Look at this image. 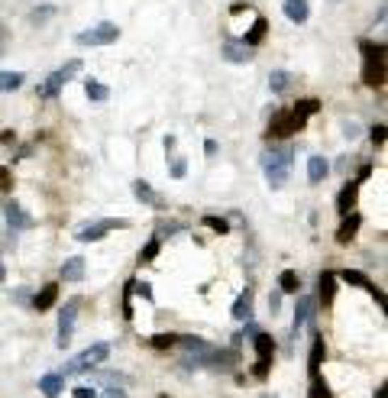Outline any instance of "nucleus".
<instances>
[{
    "label": "nucleus",
    "mask_w": 388,
    "mask_h": 398,
    "mask_svg": "<svg viewBox=\"0 0 388 398\" xmlns=\"http://www.w3.org/2000/svg\"><path fill=\"white\" fill-rule=\"evenodd\" d=\"M320 110V100L307 98V100H298V104H291V107L278 110V114L269 120V130L266 136L269 139H285V136H295V133L305 130V123L311 114H317Z\"/></svg>",
    "instance_id": "obj_1"
},
{
    "label": "nucleus",
    "mask_w": 388,
    "mask_h": 398,
    "mask_svg": "<svg viewBox=\"0 0 388 398\" xmlns=\"http://www.w3.org/2000/svg\"><path fill=\"white\" fill-rule=\"evenodd\" d=\"M359 52H363V81L369 88L385 85V46L372 42V39H363L359 42Z\"/></svg>",
    "instance_id": "obj_2"
},
{
    "label": "nucleus",
    "mask_w": 388,
    "mask_h": 398,
    "mask_svg": "<svg viewBox=\"0 0 388 398\" xmlns=\"http://www.w3.org/2000/svg\"><path fill=\"white\" fill-rule=\"evenodd\" d=\"M262 172H266L269 185L272 188H282L291 175V149L288 146H278V149H269L262 156Z\"/></svg>",
    "instance_id": "obj_3"
},
{
    "label": "nucleus",
    "mask_w": 388,
    "mask_h": 398,
    "mask_svg": "<svg viewBox=\"0 0 388 398\" xmlns=\"http://www.w3.org/2000/svg\"><path fill=\"white\" fill-rule=\"evenodd\" d=\"M110 356V346L107 344H91L88 350H81L75 356V360H69V366L61 369L59 375H78V373H91L94 366H100V363Z\"/></svg>",
    "instance_id": "obj_4"
},
{
    "label": "nucleus",
    "mask_w": 388,
    "mask_h": 398,
    "mask_svg": "<svg viewBox=\"0 0 388 398\" xmlns=\"http://www.w3.org/2000/svg\"><path fill=\"white\" fill-rule=\"evenodd\" d=\"M78 71H81V59H71L69 65H61L59 71H52V75L39 85V98H42V100H55V98H59V91L69 85Z\"/></svg>",
    "instance_id": "obj_5"
},
{
    "label": "nucleus",
    "mask_w": 388,
    "mask_h": 398,
    "mask_svg": "<svg viewBox=\"0 0 388 398\" xmlns=\"http://www.w3.org/2000/svg\"><path fill=\"white\" fill-rule=\"evenodd\" d=\"M129 227V221H123V217H100V221H88L81 223V227L75 230V240H81V243H98V240H104L110 230H123Z\"/></svg>",
    "instance_id": "obj_6"
},
{
    "label": "nucleus",
    "mask_w": 388,
    "mask_h": 398,
    "mask_svg": "<svg viewBox=\"0 0 388 398\" xmlns=\"http://www.w3.org/2000/svg\"><path fill=\"white\" fill-rule=\"evenodd\" d=\"M120 39V26L117 23H98L91 26V30H81L75 36L78 46H110V42H117Z\"/></svg>",
    "instance_id": "obj_7"
},
{
    "label": "nucleus",
    "mask_w": 388,
    "mask_h": 398,
    "mask_svg": "<svg viewBox=\"0 0 388 398\" xmlns=\"http://www.w3.org/2000/svg\"><path fill=\"white\" fill-rule=\"evenodd\" d=\"M256 369H252V375L256 379H266L269 375V366H272V353H275V340L269 337V334H256Z\"/></svg>",
    "instance_id": "obj_8"
},
{
    "label": "nucleus",
    "mask_w": 388,
    "mask_h": 398,
    "mask_svg": "<svg viewBox=\"0 0 388 398\" xmlns=\"http://www.w3.org/2000/svg\"><path fill=\"white\" fill-rule=\"evenodd\" d=\"M78 308H81V301L71 298L69 305L61 308V314H59V346H61V350L71 344V330H75V314H78Z\"/></svg>",
    "instance_id": "obj_9"
},
{
    "label": "nucleus",
    "mask_w": 388,
    "mask_h": 398,
    "mask_svg": "<svg viewBox=\"0 0 388 398\" xmlns=\"http://www.w3.org/2000/svg\"><path fill=\"white\" fill-rule=\"evenodd\" d=\"M311 356H307V373H311V379H317L320 375V363H324V356H327V346H324V337L317 334V327H314L311 321Z\"/></svg>",
    "instance_id": "obj_10"
},
{
    "label": "nucleus",
    "mask_w": 388,
    "mask_h": 398,
    "mask_svg": "<svg viewBox=\"0 0 388 398\" xmlns=\"http://www.w3.org/2000/svg\"><path fill=\"white\" fill-rule=\"evenodd\" d=\"M314 321V298H307V295H301L298 298V308H295V324H291V334H301L305 330V324Z\"/></svg>",
    "instance_id": "obj_11"
},
{
    "label": "nucleus",
    "mask_w": 388,
    "mask_h": 398,
    "mask_svg": "<svg viewBox=\"0 0 388 398\" xmlns=\"http://www.w3.org/2000/svg\"><path fill=\"white\" fill-rule=\"evenodd\" d=\"M4 217H7V227L13 230V233H16V230L33 227V217L26 214V211H23L20 204H7V207H4Z\"/></svg>",
    "instance_id": "obj_12"
},
{
    "label": "nucleus",
    "mask_w": 388,
    "mask_h": 398,
    "mask_svg": "<svg viewBox=\"0 0 388 398\" xmlns=\"http://www.w3.org/2000/svg\"><path fill=\"white\" fill-rule=\"evenodd\" d=\"M356 194H359V182H350L340 194H336V211H340L343 217L356 211Z\"/></svg>",
    "instance_id": "obj_13"
},
{
    "label": "nucleus",
    "mask_w": 388,
    "mask_h": 398,
    "mask_svg": "<svg viewBox=\"0 0 388 398\" xmlns=\"http://www.w3.org/2000/svg\"><path fill=\"white\" fill-rule=\"evenodd\" d=\"M39 392L46 398H59L61 392H65V375H59V373H46L42 379H39Z\"/></svg>",
    "instance_id": "obj_14"
},
{
    "label": "nucleus",
    "mask_w": 388,
    "mask_h": 398,
    "mask_svg": "<svg viewBox=\"0 0 388 398\" xmlns=\"http://www.w3.org/2000/svg\"><path fill=\"white\" fill-rule=\"evenodd\" d=\"M334 298H336V272L324 269V272H320V305L330 308Z\"/></svg>",
    "instance_id": "obj_15"
},
{
    "label": "nucleus",
    "mask_w": 388,
    "mask_h": 398,
    "mask_svg": "<svg viewBox=\"0 0 388 398\" xmlns=\"http://www.w3.org/2000/svg\"><path fill=\"white\" fill-rule=\"evenodd\" d=\"M282 10H285V16H288L291 23H307V16H311L307 0H285Z\"/></svg>",
    "instance_id": "obj_16"
},
{
    "label": "nucleus",
    "mask_w": 388,
    "mask_h": 398,
    "mask_svg": "<svg viewBox=\"0 0 388 398\" xmlns=\"http://www.w3.org/2000/svg\"><path fill=\"white\" fill-rule=\"evenodd\" d=\"M327 172H330V165L324 156H311V159H307V182L311 185H320L327 178Z\"/></svg>",
    "instance_id": "obj_17"
},
{
    "label": "nucleus",
    "mask_w": 388,
    "mask_h": 398,
    "mask_svg": "<svg viewBox=\"0 0 388 398\" xmlns=\"http://www.w3.org/2000/svg\"><path fill=\"white\" fill-rule=\"evenodd\" d=\"M133 194H136V198L143 201V204H149V207H165V201H162L159 194L153 192V185H149V182H143V178H139V182L133 185Z\"/></svg>",
    "instance_id": "obj_18"
},
{
    "label": "nucleus",
    "mask_w": 388,
    "mask_h": 398,
    "mask_svg": "<svg viewBox=\"0 0 388 398\" xmlns=\"http://www.w3.org/2000/svg\"><path fill=\"white\" fill-rule=\"evenodd\" d=\"M359 223H363V217H359V214H346V217H343L340 230H336V243H350V240L356 237Z\"/></svg>",
    "instance_id": "obj_19"
},
{
    "label": "nucleus",
    "mask_w": 388,
    "mask_h": 398,
    "mask_svg": "<svg viewBox=\"0 0 388 398\" xmlns=\"http://www.w3.org/2000/svg\"><path fill=\"white\" fill-rule=\"evenodd\" d=\"M223 59L227 62H252V49L243 42H223Z\"/></svg>",
    "instance_id": "obj_20"
},
{
    "label": "nucleus",
    "mask_w": 388,
    "mask_h": 398,
    "mask_svg": "<svg viewBox=\"0 0 388 398\" xmlns=\"http://www.w3.org/2000/svg\"><path fill=\"white\" fill-rule=\"evenodd\" d=\"M61 279H65V282H81L84 279V259L81 256L65 259V266H61Z\"/></svg>",
    "instance_id": "obj_21"
},
{
    "label": "nucleus",
    "mask_w": 388,
    "mask_h": 398,
    "mask_svg": "<svg viewBox=\"0 0 388 398\" xmlns=\"http://www.w3.org/2000/svg\"><path fill=\"white\" fill-rule=\"evenodd\" d=\"M55 298H59V285H42V291L33 298V308L36 311H49L55 305Z\"/></svg>",
    "instance_id": "obj_22"
},
{
    "label": "nucleus",
    "mask_w": 388,
    "mask_h": 398,
    "mask_svg": "<svg viewBox=\"0 0 388 398\" xmlns=\"http://www.w3.org/2000/svg\"><path fill=\"white\" fill-rule=\"evenodd\" d=\"M236 317V321H246V317H252V291L246 288L240 298L233 301V311H230Z\"/></svg>",
    "instance_id": "obj_23"
},
{
    "label": "nucleus",
    "mask_w": 388,
    "mask_h": 398,
    "mask_svg": "<svg viewBox=\"0 0 388 398\" xmlns=\"http://www.w3.org/2000/svg\"><path fill=\"white\" fill-rule=\"evenodd\" d=\"M266 30H269V20L266 16H256V23H252V30L246 33V39H243V46H259L262 39H266Z\"/></svg>",
    "instance_id": "obj_24"
},
{
    "label": "nucleus",
    "mask_w": 388,
    "mask_h": 398,
    "mask_svg": "<svg viewBox=\"0 0 388 398\" xmlns=\"http://www.w3.org/2000/svg\"><path fill=\"white\" fill-rule=\"evenodd\" d=\"M336 279H343L346 285H356V288H365V291L372 288V279L365 276V272H359V269H343Z\"/></svg>",
    "instance_id": "obj_25"
},
{
    "label": "nucleus",
    "mask_w": 388,
    "mask_h": 398,
    "mask_svg": "<svg viewBox=\"0 0 388 398\" xmlns=\"http://www.w3.org/2000/svg\"><path fill=\"white\" fill-rule=\"evenodd\" d=\"M298 288H301L298 272H295V269H285L282 276H278V291H285V295H298Z\"/></svg>",
    "instance_id": "obj_26"
},
{
    "label": "nucleus",
    "mask_w": 388,
    "mask_h": 398,
    "mask_svg": "<svg viewBox=\"0 0 388 398\" xmlns=\"http://www.w3.org/2000/svg\"><path fill=\"white\" fill-rule=\"evenodd\" d=\"M84 94H88V100H94V104H100V100L110 98V91H107L100 81H94V78H88V81H84Z\"/></svg>",
    "instance_id": "obj_27"
},
{
    "label": "nucleus",
    "mask_w": 388,
    "mask_h": 398,
    "mask_svg": "<svg viewBox=\"0 0 388 398\" xmlns=\"http://www.w3.org/2000/svg\"><path fill=\"white\" fill-rule=\"evenodd\" d=\"M26 81L23 71H0V91H16Z\"/></svg>",
    "instance_id": "obj_28"
},
{
    "label": "nucleus",
    "mask_w": 388,
    "mask_h": 398,
    "mask_svg": "<svg viewBox=\"0 0 388 398\" xmlns=\"http://www.w3.org/2000/svg\"><path fill=\"white\" fill-rule=\"evenodd\" d=\"M91 382H107L110 389H120V385H127L129 379L120 373H91Z\"/></svg>",
    "instance_id": "obj_29"
},
{
    "label": "nucleus",
    "mask_w": 388,
    "mask_h": 398,
    "mask_svg": "<svg viewBox=\"0 0 388 398\" xmlns=\"http://www.w3.org/2000/svg\"><path fill=\"white\" fill-rule=\"evenodd\" d=\"M288 85H291V71L278 69V71H272V75H269V88H272L275 94H282Z\"/></svg>",
    "instance_id": "obj_30"
},
{
    "label": "nucleus",
    "mask_w": 388,
    "mask_h": 398,
    "mask_svg": "<svg viewBox=\"0 0 388 398\" xmlns=\"http://www.w3.org/2000/svg\"><path fill=\"white\" fill-rule=\"evenodd\" d=\"M149 344H153L155 350H165V346L178 344V334H155V337H149Z\"/></svg>",
    "instance_id": "obj_31"
},
{
    "label": "nucleus",
    "mask_w": 388,
    "mask_h": 398,
    "mask_svg": "<svg viewBox=\"0 0 388 398\" xmlns=\"http://www.w3.org/2000/svg\"><path fill=\"white\" fill-rule=\"evenodd\" d=\"M155 256H159V237H153L149 243H146V250L139 253V262H153Z\"/></svg>",
    "instance_id": "obj_32"
},
{
    "label": "nucleus",
    "mask_w": 388,
    "mask_h": 398,
    "mask_svg": "<svg viewBox=\"0 0 388 398\" xmlns=\"http://www.w3.org/2000/svg\"><path fill=\"white\" fill-rule=\"evenodd\" d=\"M311 398H334L330 395V389H327V382H324V379H311Z\"/></svg>",
    "instance_id": "obj_33"
},
{
    "label": "nucleus",
    "mask_w": 388,
    "mask_h": 398,
    "mask_svg": "<svg viewBox=\"0 0 388 398\" xmlns=\"http://www.w3.org/2000/svg\"><path fill=\"white\" fill-rule=\"evenodd\" d=\"M204 223H207V227H211V230H217V233H230V223L223 221V217H213V214H207V217H204Z\"/></svg>",
    "instance_id": "obj_34"
},
{
    "label": "nucleus",
    "mask_w": 388,
    "mask_h": 398,
    "mask_svg": "<svg viewBox=\"0 0 388 398\" xmlns=\"http://www.w3.org/2000/svg\"><path fill=\"white\" fill-rule=\"evenodd\" d=\"M13 188V172L7 165H0V192H10Z\"/></svg>",
    "instance_id": "obj_35"
},
{
    "label": "nucleus",
    "mask_w": 388,
    "mask_h": 398,
    "mask_svg": "<svg viewBox=\"0 0 388 398\" xmlns=\"http://www.w3.org/2000/svg\"><path fill=\"white\" fill-rule=\"evenodd\" d=\"M52 13H55V7H42V10H33L30 20H33V23H42V20H49Z\"/></svg>",
    "instance_id": "obj_36"
},
{
    "label": "nucleus",
    "mask_w": 388,
    "mask_h": 398,
    "mask_svg": "<svg viewBox=\"0 0 388 398\" xmlns=\"http://www.w3.org/2000/svg\"><path fill=\"white\" fill-rule=\"evenodd\" d=\"M168 172H172V178H184V172H188V162H184V159H175Z\"/></svg>",
    "instance_id": "obj_37"
},
{
    "label": "nucleus",
    "mask_w": 388,
    "mask_h": 398,
    "mask_svg": "<svg viewBox=\"0 0 388 398\" xmlns=\"http://www.w3.org/2000/svg\"><path fill=\"white\" fill-rule=\"evenodd\" d=\"M71 398H98V392L88 389V385H78V389L71 392Z\"/></svg>",
    "instance_id": "obj_38"
},
{
    "label": "nucleus",
    "mask_w": 388,
    "mask_h": 398,
    "mask_svg": "<svg viewBox=\"0 0 388 398\" xmlns=\"http://www.w3.org/2000/svg\"><path fill=\"white\" fill-rule=\"evenodd\" d=\"M98 398H127L123 389H107V392H98Z\"/></svg>",
    "instance_id": "obj_39"
},
{
    "label": "nucleus",
    "mask_w": 388,
    "mask_h": 398,
    "mask_svg": "<svg viewBox=\"0 0 388 398\" xmlns=\"http://www.w3.org/2000/svg\"><path fill=\"white\" fill-rule=\"evenodd\" d=\"M372 143H375V146H382V143H385V127H382V123H379V127H375V130H372Z\"/></svg>",
    "instance_id": "obj_40"
},
{
    "label": "nucleus",
    "mask_w": 388,
    "mask_h": 398,
    "mask_svg": "<svg viewBox=\"0 0 388 398\" xmlns=\"http://www.w3.org/2000/svg\"><path fill=\"white\" fill-rule=\"evenodd\" d=\"M4 49H7V26L0 23V55H4Z\"/></svg>",
    "instance_id": "obj_41"
},
{
    "label": "nucleus",
    "mask_w": 388,
    "mask_h": 398,
    "mask_svg": "<svg viewBox=\"0 0 388 398\" xmlns=\"http://www.w3.org/2000/svg\"><path fill=\"white\" fill-rule=\"evenodd\" d=\"M13 139H16L13 130H4V133H0V143H13Z\"/></svg>",
    "instance_id": "obj_42"
},
{
    "label": "nucleus",
    "mask_w": 388,
    "mask_h": 398,
    "mask_svg": "<svg viewBox=\"0 0 388 398\" xmlns=\"http://www.w3.org/2000/svg\"><path fill=\"white\" fill-rule=\"evenodd\" d=\"M204 153H207V156L217 153V143H213V139H207V143H204Z\"/></svg>",
    "instance_id": "obj_43"
},
{
    "label": "nucleus",
    "mask_w": 388,
    "mask_h": 398,
    "mask_svg": "<svg viewBox=\"0 0 388 398\" xmlns=\"http://www.w3.org/2000/svg\"><path fill=\"white\" fill-rule=\"evenodd\" d=\"M4 279H7V269H4V262H0V282H4Z\"/></svg>",
    "instance_id": "obj_44"
},
{
    "label": "nucleus",
    "mask_w": 388,
    "mask_h": 398,
    "mask_svg": "<svg viewBox=\"0 0 388 398\" xmlns=\"http://www.w3.org/2000/svg\"><path fill=\"white\" fill-rule=\"evenodd\" d=\"M375 398H385V385H382V389H379V392H375Z\"/></svg>",
    "instance_id": "obj_45"
}]
</instances>
